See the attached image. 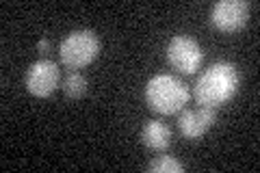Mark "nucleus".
<instances>
[{
  "instance_id": "nucleus-1",
  "label": "nucleus",
  "mask_w": 260,
  "mask_h": 173,
  "mask_svg": "<svg viewBox=\"0 0 260 173\" xmlns=\"http://www.w3.org/2000/svg\"><path fill=\"white\" fill-rule=\"evenodd\" d=\"M241 89V74L234 63L219 61L204 70L193 87L195 102L208 109H219L232 100Z\"/></svg>"
},
{
  "instance_id": "nucleus-2",
  "label": "nucleus",
  "mask_w": 260,
  "mask_h": 173,
  "mask_svg": "<svg viewBox=\"0 0 260 173\" xmlns=\"http://www.w3.org/2000/svg\"><path fill=\"white\" fill-rule=\"evenodd\" d=\"M189 87L172 74H156L145 85V104L158 115H176L189 102Z\"/></svg>"
},
{
  "instance_id": "nucleus-3",
  "label": "nucleus",
  "mask_w": 260,
  "mask_h": 173,
  "mask_svg": "<svg viewBox=\"0 0 260 173\" xmlns=\"http://www.w3.org/2000/svg\"><path fill=\"white\" fill-rule=\"evenodd\" d=\"M100 48L102 44L95 30L78 28V30H72L70 35H65V39L59 46V56L65 67L76 72L91 65L98 59V54H100Z\"/></svg>"
},
{
  "instance_id": "nucleus-4",
  "label": "nucleus",
  "mask_w": 260,
  "mask_h": 173,
  "mask_svg": "<svg viewBox=\"0 0 260 173\" xmlns=\"http://www.w3.org/2000/svg\"><path fill=\"white\" fill-rule=\"evenodd\" d=\"M165 54H167V63L176 72L186 74V76L195 74L204 63V48L200 46L198 39L189 35H174L172 41L167 44Z\"/></svg>"
},
{
  "instance_id": "nucleus-5",
  "label": "nucleus",
  "mask_w": 260,
  "mask_h": 173,
  "mask_svg": "<svg viewBox=\"0 0 260 173\" xmlns=\"http://www.w3.org/2000/svg\"><path fill=\"white\" fill-rule=\"evenodd\" d=\"M210 26L219 32H237L249 20V5L245 0H219L210 7Z\"/></svg>"
},
{
  "instance_id": "nucleus-6",
  "label": "nucleus",
  "mask_w": 260,
  "mask_h": 173,
  "mask_svg": "<svg viewBox=\"0 0 260 173\" xmlns=\"http://www.w3.org/2000/svg\"><path fill=\"white\" fill-rule=\"evenodd\" d=\"M61 82V72L59 65L50 59H39L26 70V76H24V85H26V91L35 97H48L56 91Z\"/></svg>"
},
{
  "instance_id": "nucleus-7",
  "label": "nucleus",
  "mask_w": 260,
  "mask_h": 173,
  "mask_svg": "<svg viewBox=\"0 0 260 173\" xmlns=\"http://www.w3.org/2000/svg\"><path fill=\"white\" fill-rule=\"evenodd\" d=\"M215 123H217V111L208 109V106H200V109H189L180 113V117H178V130H180V134L184 139L198 141Z\"/></svg>"
},
{
  "instance_id": "nucleus-8",
  "label": "nucleus",
  "mask_w": 260,
  "mask_h": 173,
  "mask_svg": "<svg viewBox=\"0 0 260 173\" xmlns=\"http://www.w3.org/2000/svg\"><path fill=\"white\" fill-rule=\"evenodd\" d=\"M141 143L152 152H165L172 145V128L165 121L150 119L141 128Z\"/></svg>"
},
{
  "instance_id": "nucleus-9",
  "label": "nucleus",
  "mask_w": 260,
  "mask_h": 173,
  "mask_svg": "<svg viewBox=\"0 0 260 173\" xmlns=\"http://www.w3.org/2000/svg\"><path fill=\"white\" fill-rule=\"evenodd\" d=\"M87 87H89V82H87V78L80 72H70L68 76L63 78V82H61L63 93L68 95V97H72V100H78V97H83L87 93Z\"/></svg>"
},
{
  "instance_id": "nucleus-10",
  "label": "nucleus",
  "mask_w": 260,
  "mask_h": 173,
  "mask_svg": "<svg viewBox=\"0 0 260 173\" xmlns=\"http://www.w3.org/2000/svg\"><path fill=\"white\" fill-rule=\"evenodd\" d=\"M148 171L150 173H182L184 164L178 158H174V156L160 154V156H156V158L148 164Z\"/></svg>"
},
{
  "instance_id": "nucleus-11",
  "label": "nucleus",
  "mask_w": 260,
  "mask_h": 173,
  "mask_svg": "<svg viewBox=\"0 0 260 173\" xmlns=\"http://www.w3.org/2000/svg\"><path fill=\"white\" fill-rule=\"evenodd\" d=\"M50 48H52V46H50V39H46V37H44V39H39V41H37V50H39V54H44V56H46L48 52H50Z\"/></svg>"
}]
</instances>
